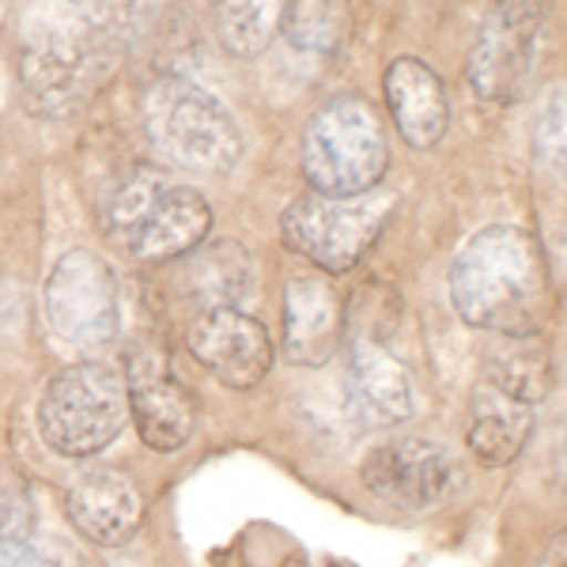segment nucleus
I'll return each instance as SVG.
<instances>
[{
	"label": "nucleus",
	"instance_id": "8",
	"mask_svg": "<svg viewBox=\"0 0 567 567\" xmlns=\"http://www.w3.org/2000/svg\"><path fill=\"white\" fill-rule=\"evenodd\" d=\"M45 315L58 337L80 349H103L114 341L122 307L110 265L91 250H69L45 280Z\"/></svg>",
	"mask_w": 567,
	"mask_h": 567
},
{
	"label": "nucleus",
	"instance_id": "1",
	"mask_svg": "<svg viewBox=\"0 0 567 567\" xmlns=\"http://www.w3.org/2000/svg\"><path fill=\"white\" fill-rule=\"evenodd\" d=\"M451 299L473 329L537 337L556 303L542 243L511 224L484 227L451 265Z\"/></svg>",
	"mask_w": 567,
	"mask_h": 567
},
{
	"label": "nucleus",
	"instance_id": "16",
	"mask_svg": "<svg viewBox=\"0 0 567 567\" xmlns=\"http://www.w3.org/2000/svg\"><path fill=\"white\" fill-rule=\"evenodd\" d=\"M386 106L401 136L413 148H432L446 133V91L432 65L416 58H401L386 69Z\"/></svg>",
	"mask_w": 567,
	"mask_h": 567
},
{
	"label": "nucleus",
	"instance_id": "4",
	"mask_svg": "<svg viewBox=\"0 0 567 567\" xmlns=\"http://www.w3.org/2000/svg\"><path fill=\"white\" fill-rule=\"evenodd\" d=\"M213 208L189 186L152 175L130 178V186L110 200V235L141 261H171L194 254L208 239Z\"/></svg>",
	"mask_w": 567,
	"mask_h": 567
},
{
	"label": "nucleus",
	"instance_id": "18",
	"mask_svg": "<svg viewBox=\"0 0 567 567\" xmlns=\"http://www.w3.org/2000/svg\"><path fill=\"white\" fill-rule=\"evenodd\" d=\"M534 432V405L515 401L496 386L473 390V413H470V451L484 465H507L523 454Z\"/></svg>",
	"mask_w": 567,
	"mask_h": 567
},
{
	"label": "nucleus",
	"instance_id": "6",
	"mask_svg": "<svg viewBox=\"0 0 567 567\" xmlns=\"http://www.w3.org/2000/svg\"><path fill=\"white\" fill-rule=\"evenodd\" d=\"M130 420V393L106 363H72L45 386L39 401V432L45 446L65 458H87L117 439Z\"/></svg>",
	"mask_w": 567,
	"mask_h": 567
},
{
	"label": "nucleus",
	"instance_id": "7",
	"mask_svg": "<svg viewBox=\"0 0 567 567\" xmlns=\"http://www.w3.org/2000/svg\"><path fill=\"white\" fill-rule=\"evenodd\" d=\"M393 213V194L291 200L280 219V235L299 258L326 272H349L371 250Z\"/></svg>",
	"mask_w": 567,
	"mask_h": 567
},
{
	"label": "nucleus",
	"instance_id": "20",
	"mask_svg": "<svg viewBox=\"0 0 567 567\" xmlns=\"http://www.w3.org/2000/svg\"><path fill=\"white\" fill-rule=\"evenodd\" d=\"M280 31L296 53L329 58L344 42V8L341 4H284Z\"/></svg>",
	"mask_w": 567,
	"mask_h": 567
},
{
	"label": "nucleus",
	"instance_id": "15",
	"mask_svg": "<svg viewBox=\"0 0 567 567\" xmlns=\"http://www.w3.org/2000/svg\"><path fill=\"white\" fill-rule=\"evenodd\" d=\"M344 390H349L355 416L368 420L374 427L401 424V420L413 413V382H409V371L374 337L371 341L360 337L352 344Z\"/></svg>",
	"mask_w": 567,
	"mask_h": 567
},
{
	"label": "nucleus",
	"instance_id": "10",
	"mask_svg": "<svg viewBox=\"0 0 567 567\" xmlns=\"http://www.w3.org/2000/svg\"><path fill=\"white\" fill-rule=\"evenodd\" d=\"M454 481H458V465H454L451 451L420 435L390 439V443L374 446L363 462V484L382 503L401 511L435 507L451 496Z\"/></svg>",
	"mask_w": 567,
	"mask_h": 567
},
{
	"label": "nucleus",
	"instance_id": "12",
	"mask_svg": "<svg viewBox=\"0 0 567 567\" xmlns=\"http://www.w3.org/2000/svg\"><path fill=\"white\" fill-rule=\"evenodd\" d=\"M130 413L152 451H178L194 435V398L167 371L159 352H136L130 363Z\"/></svg>",
	"mask_w": 567,
	"mask_h": 567
},
{
	"label": "nucleus",
	"instance_id": "22",
	"mask_svg": "<svg viewBox=\"0 0 567 567\" xmlns=\"http://www.w3.org/2000/svg\"><path fill=\"white\" fill-rule=\"evenodd\" d=\"M537 155H542L545 167L560 171L564 167V84L548 95L542 110V122H537Z\"/></svg>",
	"mask_w": 567,
	"mask_h": 567
},
{
	"label": "nucleus",
	"instance_id": "17",
	"mask_svg": "<svg viewBox=\"0 0 567 567\" xmlns=\"http://www.w3.org/2000/svg\"><path fill=\"white\" fill-rule=\"evenodd\" d=\"M254 265L250 254L235 239L200 243L194 254H186V265L178 272V291L186 303L197 307V315L219 307H235L250 291Z\"/></svg>",
	"mask_w": 567,
	"mask_h": 567
},
{
	"label": "nucleus",
	"instance_id": "23",
	"mask_svg": "<svg viewBox=\"0 0 567 567\" xmlns=\"http://www.w3.org/2000/svg\"><path fill=\"white\" fill-rule=\"evenodd\" d=\"M0 567H72L65 564V556L45 553L27 542H0Z\"/></svg>",
	"mask_w": 567,
	"mask_h": 567
},
{
	"label": "nucleus",
	"instance_id": "9",
	"mask_svg": "<svg viewBox=\"0 0 567 567\" xmlns=\"http://www.w3.org/2000/svg\"><path fill=\"white\" fill-rule=\"evenodd\" d=\"M545 23L542 4H499L484 20L470 53V84L492 106H511L523 95L537 58V34Z\"/></svg>",
	"mask_w": 567,
	"mask_h": 567
},
{
	"label": "nucleus",
	"instance_id": "21",
	"mask_svg": "<svg viewBox=\"0 0 567 567\" xmlns=\"http://www.w3.org/2000/svg\"><path fill=\"white\" fill-rule=\"evenodd\" d=\"M280 4H265V0H250V4H219L216 8V31L219 42L235 53V58H258V53L277 39L280 31Z\"/></svg>",
	"mask_w": 567,
	"mask_h": 567
},
{
	"label": "nucleus",
	"instance_id": "13",
	"mask_svg": "<svg viewBox=\"0 0 567 567\" xmlns=\"http://www.w3.org/2000/svg\"><path fill=\"white\" fill-rule=\"evenodd\" d=\"M69 518L87 542L114 548L141 529L144 499L141 488L117 470H87L69 488Z\"/></svg>",
	"mask_w": 567,
	"mask_h": 567
},
{
	"label": "nucleus",
	"instance_id": "3",
	"mask_svg": "<svg viewBox=\"0 0 567 567\" xmlns=\"http://www.w3.org/2000/svg\"><path fill=\"white\" fill-rule=\"evenodd\" d=\"M144 122L159 155L197 175H224L243 155L231 110L194 80H159L144 99Z\"/></svg>",
	"mask_w": 567,
	"mask_h": 567
},
{
	"label": "nucleus",
	"instance_id": "2",
	"mask_svg": "<svg viewBox=\"0 0 567 567\" xmlns=\"http://www.w3.org/2000/svg\"><path fill=\"white\" fill-rule=\"evenodd\" d=\"M117 8H42L23 27L20 45V87L31 110L65 114L114 69L122 50Z\"/></svg>",
	"mask_w": 567,
	"mask_h": 567
},
{
	"label": "nucleus",
	"instance_id": "19",
	"mask_svg": "<svg viewBox=\"0 0 567 567\" xmlns=\"http://www.w3.org/2000/svg\"><path fill=\"white\" fill-rule=\"evenodd\" d=\"M488 374V386L515 401H526V405L542 401L553 390V360L537 337H507V344L492 352Z\"/></svg>",
	"mask_w": 567,
	"mask_h": 567
},
{
	"label": "nucleus",
	"instance_id": "14",
	"mask_svg": "<svg viewBox=\"0 0 567 567\" xmlns=\"http://www.w3.org/2000/svg\"><path fill=\"white\" fill-rule=\"evenodd\" d=\"M344 310L322 277H296L284 296V355L303 368H322L341 349Z\"/></svg>",
	"mask_w": 567,
	"mask_h": 567
},
{
	"label": "nucleus",
	"instance_id": "11",
	"mask_svg": "<svg viewBox=\"0 0 567 567\" xmlns=\"http://www.w3.org/2000/svg\"><path fill=\"white\" fill-rule=\"evenodd\" d=\"M189 352L216 374L219 382L246 390L265 379L272 368V341L258 318L243 315L239 307L205 310L189 322Z\"/></svg>",
	"mask_w": 567,
	"mask_h": 567
},
{
	"label": "nucleus",
	"instance_id": "5",
	"mask_svg": "<svg viewBox=\"0 0 567 567\" xmlns=\"http://www.w3.org/2000/svg\"><path fill=\"white\" fill-rule=\"evenodd\" d=\"M390 159L379 114L363 99H333L310 117L303 171L322 197H360L382 178Z\"/></svg>",
	"mask_w": 567,
	"mask_h": 567
}]
</instances>
